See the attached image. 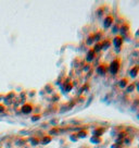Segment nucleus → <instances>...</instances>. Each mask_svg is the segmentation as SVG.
I'll return each mask as SVG.
<instances>
[{"instance_id":"3","label":"nucleus","mask_w":139,"mask_h":148,"mask_svg":"<svg viewBox=\"0 0 139 148\" xmlns=\"http://www.w3.org/2000/svg\"><path fill=\"white\" fill-rule=\"evenodd\" d=\"M110 22H112V18H107V21H106V26H109L110 25Z\"/></svg>"},{"instance_id":"2","label":"nucleus","mask_w":139,"mask_h":148,"mask_svg":"<svg viewBox=\"0 0 139 148\" xmlns=\"http://www.w3.org/2000/svg\"><path fill=\"white\" fill-rule=\"evenodd\" d=\"M122 44V39H121V37H116L115 38V45H121Z\"/></svg>"},{"instance_id":"1","label":"nucleus","mask_w":139,"mask_h":148,"mask_svg":"<svg viewBox=\"0 0 139 148\" xmlns=\"http://www.w3.org/2000/svg\"><path fill=\"white\" fill-rule=\"evenodd\" d=\"M119 66H120V62L117 60H114L111 63V65H110V71H111L112 73H116L117 70H119Z\"/></svg>"}]
</instances>
